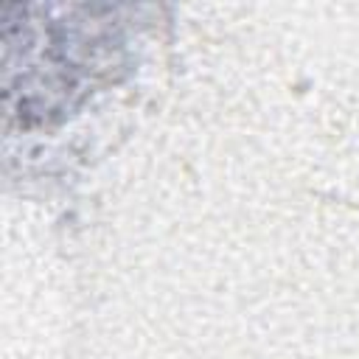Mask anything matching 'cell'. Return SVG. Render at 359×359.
Instances as JSON below:
<instances>
[{
	"mask_svg": "<svg viewBox=\"0 0 359 359\" xmlns=\"http://www.w3.org/2000/svg\"><path fill=\"white\" fill-rule=\"evenodd\" d=\"M3 25V95L8 121L50 123L95 87L118 79L129 36L121 6H14Z\"/></svg>",
	"mask_w": 359,
	"mask_h": 359,
	"instance_id": "1",
	"label": "cell"
}]
</instances>
